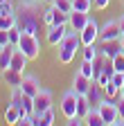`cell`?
I'll use <instances>...</instances> for the list:
<instances>
[{"label": "cell", "mask_w": 124, "mask_h": 126, "mask_svg": "<svg viewBox=\"0 0 124 126\" xmlns=\"http://www.w3.org/2000/svg\"><path fill=\"white\" fill-rule=\"evenodd\" d=\"M0 50H2V47H0Z\"/></svg>", "instance_id": "60d3db41"}, {"label": "cell", "mask_w": 124, "mask_h": 126, "mask_svg": "<svg viewBox=\"0 0 124 126\" xmlns=\"http://www.w3.org/2000/svg\"><path fill=\"white\" fill-rule=\"evenodd\" d=\"M23 72H18V70H11V68H7V70H2V81L9 86V88H20V83H23Z\"/></svg>", "instance_id": "5bb4252c"}, {"label": "cell", "mask_w": 124, "mask_h": 126, "mask_svg": "<svg viewBox=\"0 0 124 126\" xmlns=\"http://www.w3.org/2000/svg\"><path fill=\"white\" fill-rule=\"evenodd\" d=\"M113 61V68H115V72H124V52H120L115 59H111Z\"/></svg>", "instance_id": "f546056e"}, {"label": "cell", "mask_w": 124, "mask_h": 126, "mask_svg": "<svg viewBox=\"0 0 124 126\" xmlns=\"http://www.w3.org/2000/svg\"><path fill=\"white\" fill-rule=\"evenodd\" d=\"M104 94H106V97H111V99H117V97H120V88H117L113 81H108V83L104 86Z\"/></svg>", "instance_id": "d4e9b609"}, {"label": "cell", "mask_w": 124, "mask_h": 126, "mask_svg": "<svg viewBox=\"0 0 124 126\" xmlns=\"http://www.w3.org/2000/svg\"><path fill=\"white\" fill-rule=\"evenodd\" d=\"M95 81H97V83H99V86L104 88V86H106L108 81H111V74H108V72H99V74H97V79H95Z\"/></svg>", "instance_id": "d6a6232c"}, {"label": "cell", "mask_w": 124, "mask_h": 126, "mask_svg": "<svg viewBox=\"0 0 124 126\" xmlns=\"http://www.w3.org/2000/svg\"><path fill=\"white\" fill-rule=\"evenodd\" d=\"M9 32V41H11V45H18V41H20V34H23V29L18 27V25H14L11 29H7Z\"/></svg>", "instance_id": "4316f807"}, {"label": "cell", "mask_w": 124, "mask_h": 126, "mask_svg": "<svg viewBox=\"0 0 124 126\" xmlns=\"http://www.w3.org/2000/svg\"><path fill=\"white\" fill-rule=\"evenodd\" d=\"M111 81H113V83L122 90V88H124V72H115V74L111 77Z\"/></svg>", "instance_id": "4dcf8cb0"}, {"label": "cell", "mask_w": 124, "mask_h": 126, "mask_svg": "<svg viewBox=\"0 0 124 126\" xmlns=\"http://www.w3.org/2000/svg\"><path fill=\"white\" fill-rule=\"evenodd\" d=\"M88 23H90V14H86V11H77V9L70 11V20H68V25H70L72 32H81Z\"/></svg>", "instance_id": "8fae6325"}, {"label": "cell", "mask_w": 124, "mask_h": 126, "mask_svg": "<svg viewBox=\"0 0 124 126\" xmlns=\"http://www.w3.org/2000/svg\"><path fill=\"white\" fill-rule=\"evenodd\" d=\"M108 5H111V0H95V9H99V11L108 9Z\"/></svg>", "instance_id": "836d02e7"}, {"label": "cell", "mask_w": 124, "mask_h": 126, "mask_svg": "<svg viewBox=\"0 0 124 126\" xmlns=\"http://www.w3.org/2000/svg\"><path fill=\"white\" fill-rule=\"evenodd\" d=\"M77 97H79V94H77L72 88L70 90H66L63 92V97H61V115H63L66 119H70V117H77Z\"/></svg>", "instance_id": "5b68a950"}, {"label": "cell", "mask_w": 124, "mask_h": 126, "mask_svg": "<svg viewBox=\"0 0 124 126\" xmlns=\"http://www.w3.org/2000/svg\"><path fill=\"white\" fill-rule=\"evenodd\" d=\"M120 97H122V99H124V88H122V90H120Z\"/></svg>", "instance_id": "f35d334b"}, {"label": "cell", "mask_w": 124, "mask_h": 126, "mask_svg": "<svg viewBox=\"0 0 124 126\" xmlns=\"http://www.w3.org/2000/svg\"><path fill=\"white\" fill-rule=\"evenodd\" d=\"M14 52H16V45H7L0 50V72L7 70L11 65V59H14Z\"/></svg>", "instance_id": "2e32d148"}, {"label": "cell", "mask_w": 124, "mask_h": 126, "mask_svg": "<svg viewBox=\"0 0 124 126\" xmlns=\"http://www.w3.org/2000/svg\"><path fill=\"white\" fill-rule=\"evenodd\" d=\"M16 20L18 27L29 34H38L43 23V11L38 9V0H20L16 5Z\"/></svg>", "instance_id": "6da1fadb"}, {"label": "cell", "mask_w": 124, "mask_h": 126, "mask_svg": "<svg viewBox=\"0 0 124 126\" xmlns=\"http://www.w3.org/2000/svg\"><path fill=\"white\" fill-rule=\"evenodd\" d=\"M99 27H102V25H97L95 18H90V23L79 32L81 45H95V43H99Z\"/></svg>", "instance_id": "52a82bcc"}, {"label": "cell", "mask_w": 124, "mask_h": 126, "mask_svg": "<svg viewBox=\"0 0 124 126\" xmlns=\"http://www.w3.org/2000/svg\"><path fill=\"white\" fill-rule=\"evenodd\" d=\"M97 54H99L97 43H95V45H84V47H81V59H86V61H95Z\"/></svg>", "instance_id": "603a6c76"}, {"label": "cell", "mask_w": 124, "mask_h": 126, "mask_svg": "<svg viewBox=\"0 0 124 126\" xmlns=\"http://www.w3.org/2000/svg\"><path fill=\"white\" fill-rule=\"evenodd\" d=\"M41 2H43V5H52L54 0H41Z\"/></svg>", "instance_id": "74e56055"}, {"label": "cell", "mask_w": 124, "mask_h": 126, "mask_svg": "<svg viewBox=\"0 0 124 126\" xmlns=\"http://www.w3.org/2000/svg\"><path fill=\"white\" fill-rule=\"evenodd\" d=\"M14 25H18L16 16H0V29H11Z\"/></svg>", "instance_id": "484cf974"}, {"label": "cell", "mask_w": 124, "mask_h": 126, "mask_svg": "<svg viewBox=\"0 0 124 126\" xmlns=\"http://www.w3.org/2000/svg\"><path fill=\"white\" fill-rule=\"evenodd\" d=\"M0 16H16V2L14 0H0Z\"/></svg>", "instance_id": "7402d4cb"}, {"label": "cell", "mask_w": 124, "mask_h": 126, "mask_svg": "<svg viewBox=\"0 0 124 126\" xmlns=\"http://www.w3.org/2000/svg\"><path fill=\"white\" fill-rule=\"evenodd\" d=\"M97 110L102 113L106 126H113L115 119L120 117V115H117V104H115V99H111V97H104V99L97 104Z\"/></svg>", "instance_id": "277c9868"}, {"label": "cell", "mask_w": 124, "mask_h": 126, "mask_svg": "<svg viewBox=\"0 0 124 126\" xmlns=\"http://www.w3.org/2000/svg\"><path fill=\"white\" fill-rule=\"evenodd\" d=\"M7 45H11L9 32H7V29H0V47H7Z\"/></svg>", "instance_id": "1f68e13d"}, {"label": "cell", "mask_w": 124, "mask_h": 126, "mask_svg": "<svg viewBox=\"0 0 124 126\" xmlns=\"http://www.w3.org/2000/svg\"><path fill=\"white\" fill-rule=\"evenodd\" d=\"M27 61H29V59H27V56L18 50V47H16V52H14V59H11V65H9V68H11V70L23 72V70L27 68Z\"/></svg>", "instance_id": "e0dca14e"}, {"label": "cell", "mask_w": 124, "mask_h": 126, "mask_svg": "<svg viewBox=\"0 0 124 126\" xmlns=\"http://www.w3.org/2000/svg\"><path fill=\"white\" fill-rule=\"evenodd\" d=\"M120 45H122V52H124V34H122V38H120Z\"/></svg>", "instance_id": "8d00e7d4"}, {"label": "cell", "mask_w": 124, "mask_h": 126, "mask_svg": "<svg viewBox=\"0 0 124 126\" xmlns=\"http://www.w3.org/2000/svg\"><path fill=\"white\" fill-rule=\"evenodd\" d=\"M115 104H117V115L124 119V99H122V97H117V99H115Z\"/></svg>", "instance_id": "e575fe53"}, {"label": "cell", "mask_w": 124, "mask_h": 126, "mask_svg": "<svg viewBox=\"0 0 124 126\" xmlns=\"http://www.w3.org/2000/svg\"><path fill=\"white\" fill-rule=\"evenodd\" d=\"M52 18H54V5H48L43 9V23H45V27L52 25Z\"/></svg>", "instance_id": "83f0119b"}, {"label": "cell", "mask_w": 124, "mask_h": 126, "mask_svg": "<svg viewBox=\"0 0 124 126\" xmlns=\"http://www.w3.org/2000/svg\"><path fill=\"white\" fill-rule=\"evenodd\" d=\"M48 108H52V92H50L48 88H43L36 97H34V115L45 113Z\"/></svg>", "instance_id": "9c48e42d"}, {"label": "cell", "mask_w": 124, "mask_h": 126, "mask_svg": "<svg viewBox=\"0 0 124 126\" xmlns=\"http://www.w3.org/2000/svg\"><path fill=\"white\" fill-rule=\"evenodd\" d=\"M52 124H54V108H48L45 113L36 115L34 119V126H52Z\"/></svg>", "instance_id": "ac0fdd59"}, {"label": "cell", "mask_w": 124, "mask_h": 126, "mask_svg": "<svg viewBox=\"0 0 124 126\" xmlns=\"http://www.w3.org/2000/svg\"><path fill=\"white\" fill-rule=\"evenodd\" d=\"M52 5H54L56 9H61V11H66V14L72 11V0H54Z\"/></svg>", "instance_id": "f1b7e54d"}, {"label": "cell", "mask_w": 124, "mask_h": 126, "mask_svg": "<svg viewBox=\"0 0 124 126\" xmlns=\"http://www.w3.org/2000/svg\"><path fill=\"white\" fill-rule=\"evenodd\" d=\"M68 29H70V25H50L48 32H45V41H48V45L56 47L61 41H63V38L70 34Z\"/></svg>", "instance_id": "8992f818"}, {"label": "cell", "mask_w": 124, "mask_h": 126, "mask_svg": "<svg viewBox=\"0 0 124 126\" xmlns=\"http://www.w3.org/2000/svg\"><path fill=\"white\" fill-rule=\"evenodd\" d=\"M59 63L61 65H68V63H72V59H74V54L81 50V36H79V32H72L70 29V34L61 41L59 45Z\"/></svg>", "instance_id": "7a4b0ae2"}, {"label": "cell", "mask_w": 124, "mask_h": 126, "mask_svg": "<svg viewBox=\"0 0 124 126\" xmlns=\"http://www.w3.org/2000/svg\"><path fill=\"white\" fill-rule=\"evenodd\" d=\"M86 97H88V101L92 104V106H97L104 97H106V94H104V88L97 83V81H92V86H90V90L86 92Z\"/></svg>", "instance_id": "9a60e30c"}, {"label": "cell", "mask_w": 124, "mask_h": 126, "mask_svg": "<svg viewBox=\"0 0 124 126\" xmlns=\"http://www.w3.org/2000/svg\"><path fill=\"white\" fill-rule=\"evenodd\" d=\"M92 7H95V0H72V9H77V11L90 14Z\"/></svg>", "instance_id": "cb8c5ba5"}, {"label": "cell", "mask_w": 124, "mask_h": 126, "mask_svg": "<svg viewBox=\"0 0 124 126\" xmlns=\"http://www.w3.org/2000/svg\"><path fill=\"white\" fill-rule=\"evenodd\" d=\"M20 90L27 94V97H36V94H38L43 88H41L38 77H34V74H25V77H23V83H20Z\"/></svg>", "instance_id": "30bf717a"}, {"label": "cell", "mask_w": 124, "mask_h": 126, "mask_svg": "<svg viewBox=\"0 0 124 126\" xmlns=\"http://www.w3.org/2000/svg\"><path fill=\"white\" fill-rule=\"evenodd\" d=\"M18 119H20V108H16V106L9 104V106L5 108V122L14 126V124H18Z\"/></svg>", "instance_id": "ffe728a7"}, {"label": "cell", "mask_w": 124, "mask_h": 126, "mask_svg": "<svg viewBox=\"0 0 124 126\" xmlns=\"http://www.w3.org/2000/svg\"><path fill=\"white\" fill-rule=\"evenodd\" d=\"M122 5H124V0H122Z\"/></svg>", "instance_id": "ab89813d"}, {"label": "cell", "mask_w": 124, "mask_h": 126, "mask_svg": "<svg viewBox=\"0 0 124 126\" xmlns=\"http://www.w3.org/2000/svg\"><path fill=\"white\" fill-rule=\"evenodd\" d=\"M90 86H92V79L84 77L81 72L74 74V79H72V90H74L77 94H86V92L90 90Z\"/></svg>", "instance_id": "4fadbf2b"}, {"label": "cell", "mask_w": 124, "mask_h": 126, "mask_svg": "<svg viewBox=\"0 0 124 126\" xmlns=\"http://www.w3.org/2000/svg\"><path fill=\"white\" fill-rule=\"evenodd\" d=\"M77 72H81L84 77H88V79H92V81H95V65H92V61L81 59V63H79V70H77Z\"/></svg>", "instance_id": "44dd1931"}, {"label": "cell", "mask_w": 124, "mask_h": 126, "mask_svg": "<svg viewBox=\"0 0 124 126\" xmlns=\"http://www.w3.org/2000/svg\"><path fill=\"white\" fill-rule=\"evenodd\" d=\"M117 23H120V27H122V34H124V14L120 16V18H117Z\"/></svg>", "instance_id": "d590c367"}, {"label": "cell", "mask_w": 124, "mask_h": 126, "mask_svg": "<svg viewBox=\"0 0 124 126\" xmlns=\"http://www.w3.org/2000/svg\"><path fill=\"white\" fill-rule=\"evenodd\" d=\"M122 38V27L117 20H106L99 27V41H120Z\"/></svg>", "instance_id": "ba28073f"}, {"label": "cell", "mask_w": 124, "mask_h": 126, "mask_svg": "<svg viewBox=\"0 0 124 126\" xmlns=\"http://www.w3.org/2000/svg\"><path fill=\"white\" fill-rule=\"evenodd\" d=\"M88 126H106V122H104V117H102V113H99V110H97V106L95 108H92L90 110V113H88V117L84 119Z\"/></svg>", "instance_id": "d6986e66"}, {"label": "cell", "mask_w": 124, "mask_h": 126, "mask_svg": "<svg viewBox=\"0 0 124 126\" xmlns=\"http://www.w3.org/2000/svg\"><path fill=\"white\" fill-rule=\"evenodd\" d=\"M18 50L29 59V61H34V59H38V54H41V43H38V36L36 34H29V32H23L20 34V41H18Z\"/></svg>", "instance_id": "3957f363"}, {"label": "cell", "mask_w": 124, "mask_h": 126, "mask_svg": "<svg viewBox=\"0 0 124 126\" xmlns=\"http://www.w3.org/2000/svg\"><path fill=\"white\" fill-rule=\"evenodd\" d=\"M99 52L106 56V59H115L120 52H122V45H120V41H99Z\"/></svg>", "instance_id": "7c38bea8"}]
</instances>
